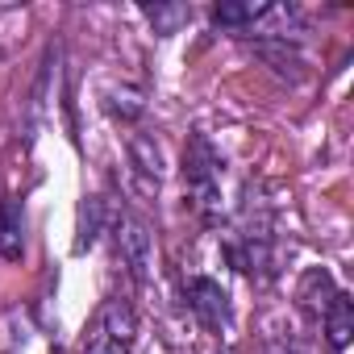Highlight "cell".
Returning <instances> with one entry per match:
<instances>
[{"label": "cell", "mask_w": 354, "mask_h": 354, "mask_svg": "<svg viewBox=\"0 0 354 354\" xmlns=\"http://www.w3.org/2000/svg\"><path fill=\"white\" fill-rule=\"evenodd\" d=\"M225 259L254 283H271L279 275V250H275V221H271V205L254 192H246L242 201V217L238 230L225 242Z\"/></svg>", "instance_id": "6da1fadb"}, {"label": "cell", "mask_w": 354, "mask_h": 354, "mask_svg": "<svg viewBox=\"0 0 354 354\" xmlns=\"http://www.w3.org/2000/svg\"><path fill=\"white\" fill-rule=\"evenodd\" d=\"M184 192H188V209L205 225L221 221V154L213 150V142L205 133L188 138V150H184Z\"/></svg>", "instance_id": "7a4b0ae2"}, {"label": "cell", "mask_w": 354, "mask_h": 354, "mask_svg": "<svg viewBox=\"0 0 354 354\" xmlns=\"http://www.w3.org/2000/svg\"><path fill=\"white\" fill-rule=\"evenodd\" d=\"M133 333H138L133 308L121 296H113L96 313V321L84 337V354H133Z\"/></svg>", "instance_id": "3957f363"}, {"label": "cell", "mask_w": 354, "mask_h": 354, "mask_svg": "<svg viewBox=\"0 0 354 354\" xmlns=\"http://www.w3.org/2000/svg\"><path fill=\"white\" fill-rule=\"evenodd\" d=\"M113 238H117V254H121L125 271L133 275V283L146 288L154 279V234H150V225L138 213H121Z\"/></svg>", "instance_id": "277c9868"}, {"label": "cell", "mask_w": 354, "mask_h": 354, "mask_svg": "<svg viewBox=\"0 0 354 354\" xmlns=\"http://www.w3.org/2000/svg\"><path fill=\"white\" fill-rule=\"evenodd\" d=\"M184 296H188L192 317H196L205 329H213V333L230 329V321H234V313H230V292H225L217 279H209V275H192L188 288H184Z\"/></svg>", "instance_id": "5b68a950"}, {"label": "cell", "mask_w": 354, "mask_h": 354, "mask_svg": "<svg viewBox=\"0 0 354 354\" xmlns=\"http://www.w3.org/2000/svg\"><path fill=\"white\" fill-rule=\"evenodd\" d=\"M125 146H129V167H133V175H138L142 192L154 196L158 184H162V150H158V142H154L150 133H129Z\"/></svg>", "instance_id": "8992f818"}, {"label": "cell", "mask_w": 354, "mask_h": 354, "mask_svg": "<svg viewBox=\"0 0 354 354\" xmlns=\"http://www.w3.org/2000/svg\"><path fill=\"white\" fill-rule=\"evenodd\" d=\"M321 325H325L329 350L342 354V350L350 346V337H354V300H350V292L337 288V292L329 296V304H325V313H321Z\"/></svg>", "instance_id": "52a82bcc"}, {"label": "cell", "mask_w": 354, "mask_h": 354, "mask_svg": "<svg viewBox=\"0 0 354 354\" xmlns=\"http://www.w3.org/2000/svg\"><path fill=\"white\" fill-rule=\"evenodd\" d=\"M0 259L9 263L26 259V213H21V201L13 196L0 201Z\"/></svg>", "instance_id": "ba28073f"}, {"label": "cell", "mask_w": 354, "mask_h": 354, "mask_svg": "<svg viewBox=\"0 0 354 354\" xmlns=\"http://www.w3.org/2000/svg\"><path fill=\"white\" fill-rule=\"evenodd\" d=\"M333 292H337V283H333V275H329L325 267L304 271V279H300V288H296L300 313H304L308 321H321V313H325V304H329V296H333Z\"/></svg>", "instance_id": "9c48e42d"}, {"label": "cell", "mask_w": 354, "mask_h": 354, "mask_svg": "<svg viewBox=\"0 0 354 354\" xmlns=\"http://www.w3.org/2000/svg\"><path fill=\"white\" fill-rule=\"evenodd\" d=\"M267 13H271V5H259V0H221V5H213V26H221V30H246L259 17H267Z\"/></svg>", "instance_id": "30bf717a"}, {"label": "cell", "mask_w": 354, "mask_h": 354, "mask_svg": "<svg viewBox=\"0 0 354 354\" xmlns=\"http://www.w3.org/2000/svg\"><path fill=\"white\" fill-rule=\"evenodd\" d=\"M142 13L154 21V34H162V38L192 21V9L188 5H142Z\"/></svg>", "instance_id": "8fae6325"}, {"label": "cell", "mask_w": 354, "mask_h": 354, "mask_svg": "<svg viewBox=\"0 0 354 354\" xmlns=\"http://www.w3.org/2000/svg\"><path fill=\"white\" fill-rule=\"evenodd\" d=\"M96 234H100V201H88V205L80 209V238H75V250L84 254V250L96 242Z\"/></svg>", "instance_id": "7c38bea8"}, {"label": "cell", "mask_w": 354, "mask_h": 354, "mask_svg": "<svg viewBox=\"0 0 354 354\" xmlns=\"http://www.w3.org/2000/svg\"><path fill=\"white\" fill-rule=\"evenodd\" d=\"M104 109H109L113 117L133 121V117H142V109H146V104H142V96H138V92H121V100H117V96H109V100H104Z\"/></svg>", "instance_id": "4fadbf2b"}, {"label": "cell", "mask_w": 354, "mask_h": 354, "mask_svg": "<svg viewBox=\"0 0 354 354\" xmlns=\"http://www.w3.org/2000/svg\"><path fill=\"white\" fill-rule=\"evenodd\" d=\"M275 354H300V350H296V346H283V350H275Z\"/></svg>", "instance_id": "5bb4252c"}, {"label": "cell", "mask_w": 354, "mask_h": 354, "mask_svg": "<svg viewBox=\"0 0 354 354\" xmlns=\"http://www.w3.org/2000/svg\"><path fill=\"white\" fill-rule=\"evenodd\" d=\"M217 354H234V350H230V346H221V350H217Z\"/></svg>", "instance_id": "9a60e30c"}]
</instances>
